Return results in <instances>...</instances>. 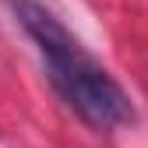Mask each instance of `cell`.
I'll return each mask as SVG.
<instances>
[{
  "label": "cell",
  "mask_w": 148,
  "mask_h": 148,
  "mask_svg": "<svg viewBox=\"0 0 148 148\" xmlns=\"http://www.w3.org/2000/svg\"><path fill=\"white\" fill-rule=\"evenodd\" d=\"M21 28L35 39L53 88L64 95V102L78 113L85 123L99 127V131H113L134 116L131 99L123 88L109 78V74L81 49V42L53 18L46 7L32 4V0H11Z\"/></svg>",
  "instance_id": "6da1fadb"
}]
</instances>
